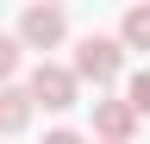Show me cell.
Masks as SVG:
<instances>
[{"mask_svg": "<svg viewBox=\"0 0 150 144\" xmlns=\"http://www.w3.org/2000/svg\"><path fill=\"white\" fill-rule=\"evenodd\" d=\"M119 63H125L119 38H81V44H75V69H69V75L100 88V82H112V75H119Z\"/></svg>", "mask_w": 150, "mask_h": 144, "instance_id": "1", "label": "cell"}, {"mask_svg": "<svg viewBox=\"0 0 150 144\" xmlns=\"http://www.w3.org/2000/svg\"><path fill=\"white\" fill-rule=\"evenodd\" d=\"M25 100L31 106H50V113H63V106H75V75L63 63H38L31 82H25Z\"/></svg>", "mask_w": 150, "mask_h": 144, "instance_id": "2", "label": "cell"}, {"mask_svg": "<svg viewBox=\"0 0 150 144\" xmlns=\"http://www.w3.org/2000/svg\"><path fill=\"white\" fill-rule=\"evenodd\" d=\"M63 31H69L63 6H25V19H19V50H56Z\"/></svg>", "mask_w": 150, "mask_h": 144, "instance_id": "3", "label": "cell"}, {"mask_svg": "<svg viewBox=\"0 0 150 144\" xmlns=\"http://www.w3.org/2000/svg\"><path fill=\"white\" fill-rule=\"evenodd\" d=\"M94 132H100V144H125L138 132V113L125 100H94Z\"/></svg>", "mask_w": 150, "mask_h": 144, "instance_id": "4", "label": "cell"}, {"mask_svg": "<svg viewBox=\"0 0 150 144\" xmlns=\"http://www.w3.org/2000/svg\"><path fill=\"white\" fill-rule=\"evenodd\" d=\"M31 125V100L25 88H0V132H25Z\"/></svg>", "mask_w": 150, "mask_h": 144, "instance_id": "5", "label": "cell"}, {"mask_svg": "<svg viewBox=\"0 0 150 144\" xmlns=\"http://www.w3.org/2000/svg\"><path fill=\"white\" fill-rule=\"evenodd\" d=\"M119 50H150V6H131L119 19Z\"/></svg>", "mask_w": 150, "mask_h": 144, "instance_id": "6", "label": "cell"}, {"mask_svg": "<svg viewBox=\"0 0 150 144\" xmlns=\"http://www.w3.org/2000/svg\"><path fill=\"white\" fill-rule=\"evenodd\" d=\"M125 106H131V113H138V119L150 113V69H138V75L125 82Z\"/></svg>", "mask_w": 150, "mask_h": 144, "instance_id": "7", "label": "cell"}, {"mask_svg": "<svg viewBox=\"0 0 150 144\" xmlns=\"http://www.w3.org/2000/svg\"><path fill=\"white\" fill-rule=\"evenodd\" d=\"M13 69H19V38H0V88L13 82Z\"/></svg>", "mask_w": 150, "mask_h": 144, "instance_id": "8", "label": "cell"}, {"mask_svg": "<svg viewBox=\"0 0 150 144\" xmlns=\"http://www.w3.org/2000/svg\"><path fill=\"white\" fill-rule=\"evenodd\" d=\"M44 144H88L81 132H44Z\"/></svg>", "mask_w": 150, "mask_h": 144, "instance_id": "9", "label": "cell"}]
</instances>
